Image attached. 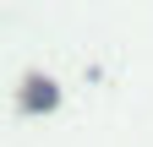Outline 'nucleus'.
<instances>
[{
  "label": "nucleus",
  "mask_w": 153,
  "mask_h": 147,
  "mask_svg": "<svg viewBox=\"0 0 153 147\" xmlns=\"http://www.w3.org/2000/svg\"><path fill=\"white\" fill-rule=\"evenodd\" d=\"M49 98H55V93H49V82H33V109H44Z\"/></svg>",
  "instance_id": "nucleus-1"
}]
</instances>
